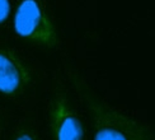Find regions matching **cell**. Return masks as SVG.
Returning <instances> with one entry per match:
<instances>
[{
    "mask_svg": "<svg viewBox=\"0 0 155 140\" xmlns=\"http://www.w3.org/2000/svg\"><path fill=\"white\" fill-rule=\"evenodd\" d=\"M76 89L88 113L93 140H151L146 125L108 105L84 82H76Z\"/></svg>",
    "mask_w": 155,
    "mask_h": 140,
    "instance_id": "obj_1",
    "label": "cell"
},
{
    "mask_svg": "<svg viewBox=\"0 0 155 140\" xmlns=\"http://www.w3.org/2000/svg\"><path fill=\"white\" fill-rule=\"evenodd\" d=\"M14 33L43 48H52L59 43L54 21L40 0H21L13 17Z\"/></svg>",
    "mask_w": 155,
    "mask_h": 140,
    "instance_id": "obj_2",
    "label": "cell"
},
{
    "mask_svg": "<svg viewBox=\"0 0 155 140\" xmlns=\"http://www.w3.org/2000/svg\"><path fill=\"white\" fill-rule=\"evenodd\" d=\"M48 126L52 140H88L81 115L64 91H56L50 101Z\"/></svg>",
    "mask_w": 155,
    "mask_h": 140,
    "instance_id": "obj_3",
    "label": "cell"
},
{
    "mask_svg": "<svg viewBox=\"0 0 155 140\" xmlns=\"http://www.w3.org/2000/svg\"><path fill=\"white\" fill-rule=\"evenodd\" d=\"M32 84V73L14 50L0 47V94L18 97L28 91Z\"/></svg>",
    "mask_w": 155,
    "mask_h": 140,
    "instance_id": "obj_4",
    "label": "cell"
},
{
    "mask_svg": "<svg viewBox=\"0 0 155 140\" xmlns=\"http://www.w3.org/2000/svg\"><path fill=\"white\" fill-rule=\"evenodd\" d=\"M10 140H40L37 132L31 127H22L15 131Z\"/></svg>",
    "mask_w": 155,
    "mask_h": 140,
    "instance_id": "obj_5",
    "label": "cell"
},
{
    "mask_svg": "<svg viewBox=\"0 0 155 140\" xmlns=\"http://www.w3.org/2000/svg\"><path fill=\"white\" fill-rule=\"evenodd\" d=\"M10 0H0V24H3L10 15Z\"/></svg>",
    "mask_w": 155,
    "mask_h": 140,
    "instance_id": "obj_6",
    "label": "cell"
}]
</instances>
